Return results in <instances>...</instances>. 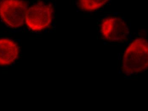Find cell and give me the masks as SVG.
<instances>
[{"mask_svg":"<svg viewBox=\"0 0 148 111\" xmlns=\"http://www.w3.org/2000/svg\"><path fill=\"white\" fill-rule=\"evenodd\" d=\"M147 41L136 39L126 48L123 57L122 68L126 74H138L147 69Z\"/></svg>","mask_w":148,"mask_h":111,"instance_id":"cell-1","label":"cell"},{"mask_svg":"<svg viewBox=\"0 0 148 111\" xmlns=\"http://www.w3.org/2000/svg\"><path fill=\"white\" fill-rule=\"evenodd\" d=\"M53 13L54 8L52 4L38 2L27 9L25 23L30 30L42 31L51 25Z\"/></svg>","mask_w":148,"mask_h":111,"instance_id":"cell-2","label":"cell"},{"mask_svg":"<svg viewBox=\"0 0 148 111\" xmlns=\"http://www.w3.org/2000/svg\"><path fill=\"white\" fill-rule=\"evenodd\" d=\"M27 8L23 0H0V19L9 28H20L25 23Z\"/></svg>","mask_w":148,"mask_h":111,"instance_id":"cell-3","label":"cell"},{"mask_svg":"<svg viewBox=\"0 0 148 111\" xmlns=\"http://www.w3.org/2000/svg\"><path fill=\"white\" fill-rule=\"evenodd\" d=\"M100 31L104 39L114 42H122L128 37V26L122 19L117 17L104 18L101 22Z\"/></svg>","mask_w":148,"mask_h":111,"instance_id":"cell-4","label":"cell"},{"mask_svg":"<svg viewBox=\"0 0 148 111\" xmlns=\"http://www.w3.org/2000/svg\"><path fill=\"white\" fill-rule=\"evenodd\" d=\"M19 48L14 41L8 38L0 39V66H8L17 60Z\"/></svg>","mask_w":148,"mask_h":111,"instance_id":"cell-5","label":"cell"},{"mask_svg":"<svg viewBox=\"0 0 148 111\" xmlns=\"http://www.w3.org/2000/svg\"><path fill=\"white\" fill-rule=\"evenodd\" d=\"M110 0H77L78 8L83 11L92 12L103 7Z\"/></svg>","mask_w":148,"mask_h":111,"instance_id":"cell-6","label":"cell"}]
</instances>
